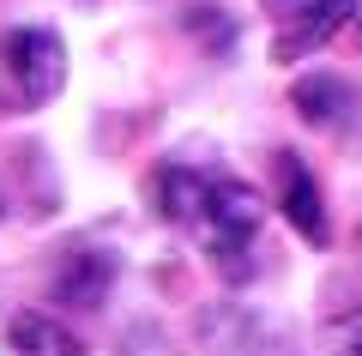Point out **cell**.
<instances>
[{"label": "cell", "mask_w": 362, "mask_h": 356, "mask_svg": "<svg viewBox=\"0 0 362 356\" xmlns=\"http://www.w3.org/2000/svg\"><path fill=\"white\" fill-rule=\"evenodd\" d=\"M290 103H296V115L302 121H320V127H332V121H344L350 115V85L338 73H314V79H302L296 91H290Z\"/></svg>", "instance_id": "52a82bcc"}, {"label": "cell", "mask_w": 362, "mask_h": 356, "mask_svg": "<svg viewBox=\"0 0 362 356\" xmlns=\"http://www.w3.org/2000/svg\"><path fill=\"white\" fill-rule=\"evenodd\" d=\"M259 224H266L259 193L242 188V181H230V176H211L206 212L194 217V229H187V236L211 254V266H218L230 284H247V272H254V260H247V254H254Z\"/></svg>", "instance_id": "6da1fadb"}, {"label": "cell", "mask_w": 362, "mask_h": 356, "mask_svg": "<svg viewBox=\"0 0 362 356\" xmlns=\"http://www.w3.org/2000/svg\"><path fill=\"white\" fill-rule=\"evenodd\" d=\"M109 284H115V260L97 254V248H73V254L54 266V296H61L66 308H103L109 302Z\"/></svg>", "instance_id": "277c9868"}, {"label": "cell", "mask_w": 362, "mask_h": 356, "mask_svg": "<svg viewBox=\"0 0 362 356\" xmlns=\"http://www.w3.org/2000/svg\"><path fill=\"white\" fill-rule=\"evenodd\" d=\"M6 344H13V356H85L78 332L61 326L54 314H37V308L6 320Z\"/></svg>", "instance_id": "8992f818"}, {"label": "cell", "mask_w": 362, "mask_h": 356, "mask_svg": "<svg viewBox=\"0 0 362 356\" xmlns=\"http://www.w3.org/2000/svg\"><path fill=\"white\" fill-rule=\"evenodd\" d=\"M326 350L332 356H362V314H344L326 326Z\"/></svg>", "instance_id": "ba28073f"}, {"label": "cell", "mask_w": 362, "mask_h": 356, "mask_svg": "<svg viewBox=\"0 0 362 356\" xmlns=\"http://www.w3.org/2000/svg\"><path fill=\"white\" fill-rule=\"evenodd\" d=\"M272 13L284 18V37H278V61H302L308 49L332 42V30L350 18V0H272Z\"/></svg>", "instance_id": "3957f363"}, {"label": "cell", "mask_w": 362, "mask_h": 356, "mask_svg": "<svg viewBox=\"0 0 362 356\" xmlns=\"http://www.w3.org/2000/svg\"><path fill=\"white\" fill-rule=\"evenodd\" d=\"M278 176H284V217L296 224V236L308 248H326V242H332V229H326V205H320V188H314L308 163L284 151V157H278Z\"/></svg>", "instance_id": "5b68a950"}, {"label": "cell", "mask_w": 362, "mask_h": 356, "mask_svg": "<svg viewBox=\"0 0 362 356\" xmlns=\"http://www.w3.org/2000/svg\"><path fill=\"white\" fill-rule=\"evenodd\" d=\"M6 73H13V97L25 109H42L66 85V42L49 25H18L6 37Z\"/></svg>", "instance_id": "7a4b0ae2"}]
</instances>
